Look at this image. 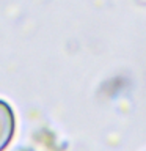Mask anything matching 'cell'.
Here are the masks:
<instances>
[{"instance_id": "1", "label": "cell", "mask_w": 146, "mask_h": 151, "mask_svg": "<svg viewBox=\"0 0 146 151\" xmlns=\"http://www.w3.org/2000/svg\"><path fill=\"white\" fill-rule=\"evenodd\" d=\"M16 132L14 110L6 101L0 99V151H5L11 143Z\"/></svg>"}]
</instances>
